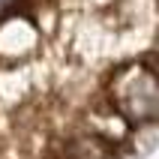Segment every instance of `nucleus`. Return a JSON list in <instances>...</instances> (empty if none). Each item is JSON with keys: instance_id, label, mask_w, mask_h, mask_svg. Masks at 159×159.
<instances>
[{"instance_id": "obj_2", "label": "nucleus", "mask_w": 159, "mask_h": 159, "mask_svg": "<svg viewBox=\"0 0 159 159\" xmlns=\"http://www.w3.org/2000/svg\"><path fill=\"white\" fill-rule=\"evenodd\" d=\"M36 45H39V27L33 18L18 15V12L0 18V60H24L27 54L36 51Z\"/></svg>"}, {"instance_id": "obj_3", "label": "nucleus", "mask_w": 159, "mask_h": 159, "mask_svg": "<svg viewBox=\"0 0 159 159\" xmlns=\"http://www.w3.org/2000/svg\"><path fill=\"white\" fill-rule=\"evenodd\" d=\"M18 6H21V0H0V18H6V15H15Z\"/></svg>"}, {"instance_id": "obj_1", "label": "nucleus", "mask_w": 159, "mask_h": 159, "mask_svg": "<svg viewBox=\"0 0 159 159\" xmlns=\"http://www.w3.org/2000/svg\"><path fill=\"white\" fill-rule=\"evenodd\" d=\"M108 96H111V108L120 120L150 123L159 108L156 72L144 63H126L123 69L114 72Z\"/></svg>"}]
</instances>
